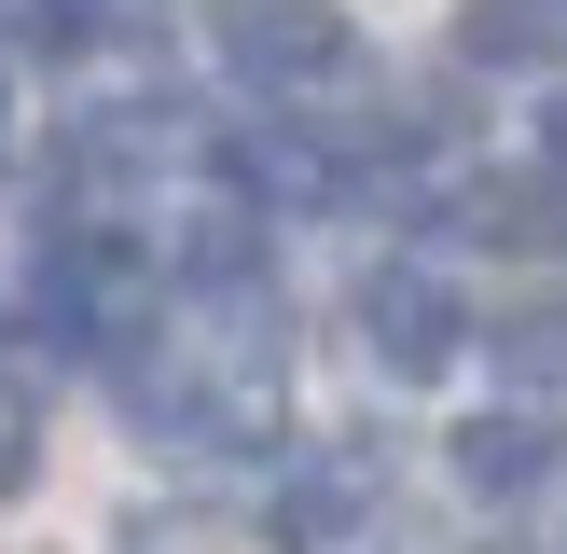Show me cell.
Here are the masks:
<instances>
[{
    "label": "cell",
    "instance_id": "cell-3",
    "mask_svg": "<svg viewBox=\"0 0 567 554\" xmlns=\"http://www.w3.org/2000/svg\"><path fill=\"white\" fill-rule=\"evenodd\" d=\"M221 55H236V83H332L347 14L332 0H221Z\"/></svg>",
    "mask_w": 567,
    "mask_h": 554
},
{
    "label": "cell",
    "instance_id": "cell-5",
    "mask_svg": "<svg viewBox=\"0 0 567 554\" xmlns=\"http://www.w3.org/2000/svg\"><path fill=\"white\" fill-rule=\"evenodd\" d=\"M554 471H567V416L498 402V416H471V430H457V485H485V499H540Z\"/></svg>",
    "mask_w": 567,
    "mask_h": 554
},
{
    "label": "cell",
    "instance_id": "cell-11",
    "mask_svg": "<svg viewBox=\"0 0 567 554\" xmlns=\"http://www.w3.org/2000/svg\"><path fill=\"white\" fill-rule=\"evenodd\" d=\"M540 153H554V181H567V98H554V125H540Z\"/></svg>",
    "mask_w": 567,
    "mask_h": 554
},
{
    "label": "cell",
    "instance_id": "cell-12",
    "mask_svg": "<svg viewBox=\"0 0 567 554\" xmlns=\"http://www.w3.org/2000/svg\"><path fill=\"white\" fill-rule=\"evenodd\" d=\"M0 153H14V111H0Z\"/></svg>",
    "mask_w": 567,
    "mask_h": 554
},
{
    "label": "cell",
    "instance_id": "cell-2",
    "mask_svg": "<svg viewBox=\"0 0 567 554\" xmlns=\"http://www.w3.org/2000/svg\"><path fill=\"white\" fill-rule=\"evenodd\" d=\"M457 291H443L430 264H374L360 277V347L388 360V375H443V360H457Z\"/></svg>",
    "mask_w": 567,
    "mask_h": 554
},
{
    "label": "cell",
    "instance_id": "cell-4",
    "mask_svg": "<svg viewBox=\"0 0 567 554\" xmlns=\"http://www.w3.org/2000/svg\"><path fill=\"white\" fill-rule=\"evenodd\" d=\"M221 166H236V194H264V208H332V194H360L347 138H319V125H249Z\"/></svg>",
    "mask_w": 567,
    "mask_h": 554
},
{
    "label": "cell",
    "instance_id": "cell-6",
    "mask_svg": "<svg viewBox=\"0 0 567 554\" xmlns=\"http://www.w3.org/2000/svg\"><path fill=\"white\" fill-rule=\"evenodd\" d=\"M166 277H181L194 305H221V319H236V332H264V236H249L236 208L181 222V249H166Z\"/></svg>",
    "mask_w": 567,
    "mask_h": 554
},
{
    "label": "cell",
    "instance_id": "cell-9",
    "mask_svg": "<svg viewBox=\"0 0 567 554\" xmlns=\"http://www.w3.org/2000/svg\"><path fill=\"white\" fill-rule=\"evenodd\" d=\"M498 375L567 388V291H554V305H526V319H498Z\"/></svg>",
    "mask_w": 567,
    "mask_h": 554
},
{
    "label": "cell",
    "instance_id": "cell-7",
    "mask_svg": "<svg viewBox=\"0 0 567 554\" xmlns=\"http://www.w3.org/2000/svg\"><path fill=\"white\" fill-rule=\"evenodd\" d=\"M347 526H360V458H347V443H319V458H291L264 485V541L319 554V541H347Z\"/></svg>",
    "mask_w": 567,
    "mask_h": 554
},
{
    "label": "cell",
    "instance_id": "cell-10",
    "mask_svg": "<svg viewBox=\"0 0 567 554\" xmlns=\"http://www.w3.org/2000/svg\"><path fill=\"white\" fill-rule=\"evenodd\" d=\"M0 485H28V375H0Z\"/></svg>",
    "mask_w": 567,
    "mask_h": 554
},
{
    "label": "cell",
    "instance_id": "cell-8",
    "mask_svg": "<svg viewBox=\"0 0 567 554\" xmlns=\"http://www.w3.org/2000/svg\"><path fill=\"white\" fill-rule=\"evenodd\" d=\"M457 42L471 70H540V55H567V0H471Z\"/></svg>",
    "mask_w": 567,
    "mask_h": 554
},
{
    "label": "cell",
    "instance_id": "cell-1",
    "mask_svg": "<svg viewBox=\"0 0 567 554\" xmlns=\"http://www.w3.org/2000/svg\"><path fill=\"white\" fill-rule=\"evenodd\" d=\"M153 305H166V264H153L138 236H97V222H55V236H42L28 319H42L55 347L125 360V375H138V332H153Z\"/></svg>",
    "mask_w": 567,
    "mask_h": 554
}]
</instances>
